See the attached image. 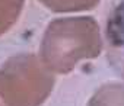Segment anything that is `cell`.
Instances as JSON below:
<instances>
[{"label":"cell","mask_w":124,"mask_h":106,"mask_svg":"<svg viewBox=\"0 0 124 106\" xmlns=\"http://www.w3.org/2000/svg\"><path fill=\"white\" fill-rule=\"evenodd\" d=\"M102 48L99 28L92 18H67L50 23L41 44V61L55 73H69Z\"/></svg>","instance_id":"cell-1"},{"label":"cell","mask_w":124,"mask_h":106,"mask_svg":"<svg viewBox=\"0 0 124 106\" xmlns=\"http://www.w3.org/2000/svg\"><path fill=\"white\" fill-rule=\"evenodd\" d=\"M53 84V76L34 55L13 57L0 70V100L5 106H39Z\"/></svg>","instance_id":"cell-2"},{"label":"cell","mask_w":124,"mask_h":106,"mask_svg":"<svg viewBox=\"0 0 124 106\" xmlns=\"http://www.w3.org/2000/svg\"><path fill=\"white\" fill-rule=\"evenodd\" d=\"M88 106H124V86L123 84H107L101 87Z\"/></svg>","instance_id":"cell-3"},{"label":"cell","mask_w":124,"mask_h":106,"mask_svg":"<svg viewBox=\"0 0 124 106\" xmlns=\"http://www.w3.org/2000/svg\"><path fill=\"white\" fill-rule=\"evenodd\" d=\"M22 6L23 0H0V35L16 22Z\"/></svg>","instance_id":"cell-4"},{"label":"cell","mask_w":124,"mask_h":106,"mask_svg":"<svg viewBox=\"0 0 124 106\" xmlns=\"http://www.w3.org/2000/svg\"><path fill=\"white\" fill-rule=\"evenodd\" d=\"M54 12H78L93 7L99 0H39Z\"/></svg>","instance_id":"cell-5"},{"label":"cell","mask_w":124,"mask_h":106,"mask_svg":"<svg viewBox=\"0 0 124 106\" xmlns=\"http://www.w3.org/2000/svg\"><path fill=\"white\" fill-rule=\"evenodd\" d=\"M0 106H5V105H3V102H2V100H0Z\"/></svg>","instance_id":"cell-6"}]
</instances>
